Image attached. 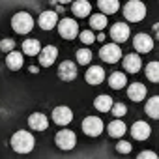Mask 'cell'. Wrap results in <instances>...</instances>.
Masks as SVG:
<instances>
[{"label":"cell","mask_w":159,"mask_h":159,"mask_svg":"<svg viewBox=\"0 0 159 159\" xmlns=\"http://www.w3.org/2000/svg\"><path fill=\"white\" fill-rule=\"evenodd\" d=\"M137 159H159V157H157L155 152H152V150H144V152H140V153L137 155Z\"/></svg>","instance_id":"cell-34"},{"label":"cell","mask_w":159,"mask_h":159,"mask_svg":"<svg viewBox=\"0 0 159 159\" xmlns=\"http://www.w3.org/2000/svg\"><path fill=\"white\" fill-rule=\"evenodd\" d=\"M127 98H129L131 101H135V103L142 101V99L146 98V86L140 84V83H133V84H129V88H127Z\"/></svg>","instance_id":"cell-18"},{"label":"cell","mask_w":159,"mask_h":159,"mask_svg":"<svg viewBox=\"0 0 159 159\" xmlns=\"http://www.w3.org/2000/svg\"><path fill=\"white\" fill-rule=\"evenodd\" d=\"M107 131H109L111 137H114V139H122V137L125 135V131H127V125H125L122 120H112V122L107 125Z\"/></svg>","instance_id":"cell-20"},{"label":"cell","mask_w":159,"mask_h":159,"mask_svg":"<svg viewBox=\"0 0 159 159\" xmlns=\"http://www.w3.org/2000/svg\"><path fill=\"white\" fill-rule=\"evenodd\" d=\"M116 152H120V153H129V152H131V144L125 142V140H120V142L116 144Z\"/></svg>","instance_id":"cell-33"},{"label":"cell","mask_w":159,"mask_h":159,"mask_svg":"<svg viewBox=\"0 0 159 159\" xmlns=\"http://www.w3.org/2000/svg\"><path fill=\"white\" fill-rule=\"evenodd\" d=\"M146 79L152 83H159V62H150L146 66Z\"/></svg>","instance_id":"cell-28"},{"label":"cell","mask_w":159,"mask_h":159,"mask_svg":"<svg viewBox=\"0 0 159 159\" xmlns=\"http://www.w3.org/2000/svg\"><path fill=\"white\" fill-rule=\"evenodd\" d=\"M99 56H101V60L107 62V64H116V62L122 58V49H120V45H118L116 41H114V43H107V45L101 47Z\"/></svg>","instance_id":"cell-4"},{"label":"cell","mask_w":159,"mask_h":159,"mask_svg":"<svg viewBox=\"0 0 159 159\" xmlns=\"http://www.w3.org/2000/svg\"><path fill=\"white\" fill-rule=\"evenodd\" d=\"M10 142H11V148H13L17 153H30V152L34 150V144H36L34 135H32L30 131H25V129L13 133V137H11Z\"/></svg>","instance_id":"cell-1"},{"label":"cell","mask_w":159,"mask_h":159,"mask_svg":"<svg viewBox=\"0 0 159 159\" xmlns=\"http://www.w3.org/2000/svg\"><path fill=\"white\" fill-rule=\"evenodd\" d=\"M58 34L64 39H73L79 34V25L73 19H62V21H58Z\"/></svg>","instance_id":"cell-8"},{"label":"cell","mask_w":159,"mask_h":159,"mask_svg":"<svg viewBox=\"0 0 159 159\" xmlns=\"http://www.w3.org/2000/svg\"><path fill=\"white\" fill-rule=\"evenodd\" d=\"M140 67H142V60L137 52H131V54L124 56V69L127 73H139Z\"/></svg>","instance_id":"cell-17"},{"label":"cell","mask_w":159,"mask_h":159,"mask_svg":"<svg viewBox=\"0 0 159 159\" xmlns=\"http://www.w3.org/2000/svg\"><path fill=\"white\" fill-rule=\"evenodd\" d=\"M103 127H105L103 125V120L98 118V116H86L83 120V131L88 137H99L103 133Z\"/></svg>","instance_id":"cell-5"},{"label":"cell","mask_w":159,"mask_h":159,"mask_svg":"<svg viewBox=\"0 0 159 159\" xmlns=\"http://www.w3.org/2000/svg\"><path fill=\"white\" fill-rule=\"evenodd\" d=\"M28 127H32L34 131H45L49 127V120L43 112H32L28 116Z\"/></svg>","instance_id":"cell-16"},{"label":"cell","mask_w":159,"mask_h":159,"mask_svg":"<svg viewBox=\"0 0 159 159\" xmlns=\"http://www.w3.org/2000/svg\"><path fill=\"white\" fill-rule=\"evenodd\" d=\"M0 49H2L4 52H11L15 49V41L13 39H2L0 41Z\"/></svg>","instance_id":"cell-32"},{"label":"cell","mask_w":159,"mask_h":159,"mask_svg":"<svg viewBox=\"0 0 159 159\" xmlns=\"http://www.w3.org/2000/svg\"><path fill=\"white\" fill-rule=\"evenodd\" d=\"M133 47H135L137 52L146 54V52H150L153 49V38L148 36V34H144V32H140V34H137L133 38Z\"/></svg>","instance_id":"cell-9"},{"label":"cell","mask_w":159,"mask_h":159,"mask_svg":"<svg viewBox=\"0 0 159 159\" xmlns=\"http://www.w3.org/2000/svg\"><path fill=\"white\" fill-rule=\"evenodd\" d=\"M71 11L77 17H88L92 11V6H90L88 0H75L73 6H71Z\"/></svg>","instance_id":"cell-19"},{"label":"cell","mask_w":159,"mask_h":159,"mask_svg":"<svg viewBox=\"0 0 159 159\" xmlns=\"http://www.w3.org/2000/svg\"><path fill=\"white\" fill-rule=\"evenodd\" d=\"M84 77H86V83L88 84L98 86V84H101L105 81V69L99 67V66H92V67H88V71H86Z\"/></svg>","instance_id":"cell-15"},{"label":"cell","mask_w":159,"mask_h":159,"mask_svg":"<svg viewBox=\"0 0 159 159\" xmlns=\"http://www.w3.org/2000/svg\"><path fill=\"white\" fill-rule=\"evenodd\" d=\"M56 2H60V4H67V2H71V0H56Z\"/></svg>","instance_id":"cell-36"},{"label":"cell","mask_w":159,"mask_h":159,"mask_svg":"<svg viewBox=\"0 0 159 159\" xmlns=\"http://www.w3.org/2000/svg\"><path fill=\"white\" fill-rule=\"evenodd\" d=\"M79 38H81V41H83V43H86V45H90V43H94V41H96V36H94V32H92V30H83L81 34H79Z\"/></svg>","instance_id":"cell-31"},{"label":"cell","mask_w":159,"mask_h":159,"mask_svg":"<svg viewBox=\"0 0 159 159\" xmlns=\"http://www.w3.org/2000/svg\"><path fill=\"white\" fill-rule=\"evenodd\" d=\"M129 34H131V30H129V26L125 23H114L111 26V38L116 43H125L129 39Z\"/></svg>","instance_id":"cell-10"},{"label":"cell","mask_w":159,"mask_h":159,"mask_svg":"<svg viewBox=\"0 0 159 159\" xmlns=\"http://www.w3.org/2000/svg\"><path fill=\"white\" fill-rule=\"evenodd\" d=\"M41 49H43V47L39 45L38 39H26V41L23 43V52H26L28 56H36V54H39Z\"/></svg>","instance_id":"cell-26"},{"label":"cell","mask_w":159,"mask_h":159,"mask_svg":"<svg viewBox=\"0 0 159 159\" xmlns=\"http://www.w3.org/2000/svg\"><path fill=\"white\" fill-rule=\"evenodd\" d=\"M153 38H157V39H159V23H155V25H153Z\"/></svg>","instance_id":"cell-35"},{"label":"cell","mask_w":159,"mask_h":159,"mask_svg":"<svg viewBox=\"0 0 159 159\" xmlns=\"http://www.w3.org/2000/svg\"><path fill=\"white\" fill-rule=\"evenodd\" d=\"M98 8H99L105 15H112V13L118 11L120 2H118V0H98Z\"/></svg>","instance_id":"cell-25"},{"label":"cell","mask_w":159,"mask_h":159,"mask_svg":"<svg viewBox=\"0 0 159 159\" xmlns=\"http://www.w3.org/2000/svg\"><path fill=\"white\" fill-rule=\"evenodd\" d=\"M52 120H54L56 125H67V124L73 120V112H71L69 107L60 105V107H56V109L52 111Z\"/></svg>","instance_id":"cell-12"},{"label":"cell","mask_w":159,"mask_h":159,"mask_svg":"<svg viewBox=\"0 0 159 159\" xmlns=\"http://www.w3.org/2000/svg\"><path fill=\"white\" fill-rule=\"evenodd\" d=\"M56 146L60 150H73L75 144H77V135L71 131V129H62L56 133Z\"/></svg>","instance_id":"cell-6"},{"label":"cell","mask_w":159,"mask_h":159,"mask_svg":"<svg viewBox=\"0 0 159 159\" xmlns=\"http://www.w3.org/2000/svg\"><path fill=\"white\" fill-rule=\"evenodd\" d=\"M107 15L101 11V13H94L92 17H90V26L94 28V30H103L105 26H107Z\"/></svg>","instance_id":"cell-27"},{"label":"cell","mask_w":159,"mask_h":159,"mask_svg":"<svg viewBox=\"0 0 159 159\" xmlns=\"http://www.w3.org/2000/svg\"><path fill=\"white\" fill-rule=\"evenodd\" d=\"M150 133H152V127H150L148 122H144V120H139V122H135V124L131 125V135H133V139H137V140H146V139L150 137Z\"/></svg>","instance_id":"cell-14"},{"label":"cell","mask_w":159,"mask_h":159,"mask_svg":"<svg viewBox=\"0 0 159 159\" xmlns=\"http://www.w3.org/2000/svg\"><path fill=\"white\" fill-rule=\"evenodd\" d=\"M146 114L153 120H159V96H153L146 101V107H144Z\"/></svg>","instance_id":"cell-24"},{"label":"cell","mask_w":159,"mask_h":159,"mask_svg":"<svg viewBox=\"0 0 159 159\" xmlns=\"http://www.w3.org/2000/svg\"><path fill=\"white\" fill-rule=\"evenodd\" d=\"M77 62L81 64V66L90 64L92 62V51H88V49H79L77 51Z\"/></svg>","instance_id":"cell-29"},{"label":"cell","mask_w":159,"mask_h":159,"mask_svg":"<svg viewBox=\"0 0 159 159\" xmlns=\"http://www.w3.org/2000/svg\"><path fill=\"white\" fill-rule=\"evenodd\" d=\"M111 112H112L116 118H122V116H125V114H127V107H125L124 103H114V105H112V109H111Z\"/></svg>","instance_id":"cell-30"},{"label":"cell","mask_w":159,"mask_h":159,"mask_svg":"<svg viewBox=\"0 0 159 159\" xmlns=\"http://www.w3.org/2000/svg\"><path fill=\"white\" fill-rule=\"evenodd\" d=\"M11 28L17 32V34H28L32 28H34V19L30 13L26 11H19L11 17Z\"/></svg>","instance_id":"cell-3"},{"label":"cell","mask_w":159,"mask_h":159,"mask_svg":"<svg viewBox=\"0 0 159 159\" xmlns=\"http://www.w3.org/2000/svg\"><path fill=\"white\" fill-rule=\"evenodd\" d=\"M125 84H127V77H125V73H122V71L111 73V77H109V86H111L112 90H122Z\"/></svg>","instance_id":"cell-21"},{"label":"cell","mask_w":159,"mask_h":159,"mask_svg":"<svg viewBox=\"0 0 159 159\" xmlns=\"http://www.w3.org/2000/svg\"><path fill=\"white\" fill-rule=\"evenodd\" d=\"M77 64L71 62V60H64L60 66H58V77H60V81L64 83H71L77 79Z\"/></svg>","instance_id":"cell-7"},{"label":"cell","mask_w":159,"mask_h":159,"mask_svg":"<svg viewBox=\"0 0 159 159\" xmlns=\"http://www.w3.org/2000/svg\"><path fill=\"white\" fill-rule=\"evenodd\" d=\"M124 17L131 23H139L146 17V6L140 2V0H129V2L124 6Z\"/></svg>","instance_id":"cell-2"},{"label":"cell","mask_w":159,"mask_h":159,"mask_svg":"<svg viewBox=\"0 0 159 159\" xmlns=\"http://www.w3.org/2000/svg\"><path fill=\"white\" fill-rule=\"evenodd\" d=\"M6 66H8L11 71L21 69V67H23V54H21V52H15V51L8 52V56H6Z\"/></svg>","instance_id":"cell-23"},{"label":"cell","mask_w":159,"mask_h":159,"mask_svg":"<svg viewBox=\"0 0 159 159\" xmlns=\"http://www.w3.org/2000/svg\"><path fill=\"white\" fill-rule=\"evenodd\" d=\"M112 105H114V101H112V98L107 96V94H101V96H98V98L94 99V107H96L99 112H109V111L112 109Z\"/></svg>","instance_id":"cell-22"},{"label":"cell","mask_w":159,"mask_h":159,"mask_svg":"<svg viewBox=\"0 0 159 159\" xmlns=\"http://www.w3.org/2000/svg\"><path fill=\"white\" fill-rule=\"evenodd\" d=\"M38 25H39L41 30H52L54 26H58V13L51 11V10L43 11L39 15V19H38Z\"/></svg>","instance_id":"cell-11"},{"label":"cell","mask_w":159,"mask_h":159,"mask_svg":"<svg viewBox=\"0 0 159 159\" xmlns=\"http://www.w3.org/2000/svg\"><path fill=\"white\" fill-rule=\"evenodd\" d=\"M56 56H58V49H56L54 45H47V47H43V49L39 51V64H41L43 67H49V66L54 64Z\"/></svg>","instance_id":"cell-13"}]
</instances>
